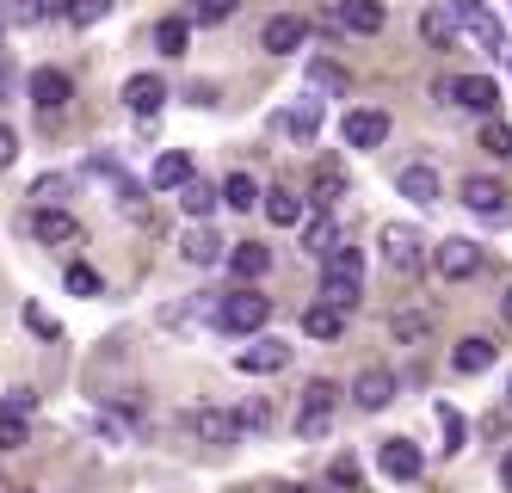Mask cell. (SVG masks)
Listing matches in <instances>:
<instances>
[{
    "mask_svg": "<svg viewBox=\"0 0 512 493\" xmlns=\"http://www.w3.org/2000/svg\"><path fill=\"white\" fill-rule=\"evenodd\" d=\"M358 296H364V253L340 241L334 253L321 259V302L346 315V309H358Z\"/></svg>",
    "mask_w": 512,
    "mask_h": 493,
    "instance_id": "cell-1",
    "label": "cell"
},
{
    "mask_svg": "<svg viewBox=\"0 0 512 493\" xmlns=\"http://www.w3.org/2000/svg\"><path fill=\"white\" fill-rule=\"evenodd\" d=\"M266 216L278 222V229H297V222H303V198H290V192H266Z\"/></svg>",
    "mask_w": 512,
    "mask_h": 493,
    "instance_id": "cell-34",
    "label": "cell"
},
{
    "mask_svg": "<svg viewBox=\"0 0 512 493\" xmlns=\"http://www.w3.org/2000/svg\"><path fill=\"white\" fill-rule=\"evenodd\" d=\"M340 136H346V148H383L389 142V111H346Z\"/></svg>",
    "mask_w": 512,
    "mask_h": 493,
    "instance_id": "cell-8",
    "label": "cell"
},
{
    "mask_svg": "<svg viewBox=\"0 0 512 493\" xmlns=\"http://www.w3.org/2000/svg\"><path fill=\"white\" fill-rule=\"evenodd\" d=\"M25 444V420H13V413H0V450H19Z\"/></svg>",
    "mask_w": 512,
    "mask_h": 493,
    "instance_id": "cell-42",
    "label": "cell"
},
{
    "mask_svg": "<svg viewBox=\"0 0 512 493\" xmlns=\"http://www.w3.org/2000/svg\"><path fill=\"white\" fill-rule=\"evenodd\" d=\"M179 253H186L192 265H216V259H223V241H216L210 229H192L186 241H179Z\"/></svg>",
    "mask_w": 512,
    "mask_h": 493,
    "instance_id": "cell-29",
    "label": "cell"
},
{
    "mask_svg": "<svg viewBox=\"0 0 512 493\" xmlns=\"http://www.w3.org/2000/svg\"><path fill=\"white\" fill-rule=\"evenodd\" d=\"M31 204H38V210H56L62 198H68V173H44L38 185H31V192H25Z\"/></svg>",
    "mask_w": 512,
    "mask_h": 493,
    "instance_id": "cell-33",
    "label": "cell"
},
{
    "mask_svg": "<svg viewBox=\"0 0 512 493\" xmlns=\"http://www.w3.org/2000/svg\"><path fill=\"white\" fill-rule=\"evenodd\" d=\"M377 463H383L389 481H414V475H420V450H414L408 438H383V444H377Z\"/></svg>",
    "mask_w": 512,
    "mask_h": 493,
    "instance_id": "cell-13",
    "label": "cell"
},
{
    "mask_svg": "<svg viewBox=\"0 0 512 493\" xmlns=\"http://www.w3.org/2000/svg\"><path fill=\"white\" fill-rule=\"evenodd\" d=\"M340 198H346V173L340 167H321L315 173V204L327 210V204H340Z\"/></svg>",
    "mask_w": 512,
    "mask_h": 493,
    "instance_id": "cell-35",
    "label": "cell"
},
{
    "mask_svg": "<svg viewBox=\"0 0 512 493\" xmlns=\"http://www.w3.org/2000/svg\"><path fill=\"white\" fill-rule=\"evenodd\" d=\"M426 315H395V339H426Z\"/></svg>",
    "mask_w": 512,
    "mask_h": 493,
    "instance_id": "cell-44",
    "label": "cell"
},
{
    "mask_svg": "<svg viewBox=\"0 0 512 493\" xmlns=\"http://www.w3.org/2000/svg\"><path fill=\"white\" fill-rule=\"evenodd\" d=\"M62 284L75 290V296H99V272H93V265H68V272H62Z\"/></svg>",
    "mask_w": 512,
    "mask_h": 493,
    "instance_id": "cell-36",
    "label": "cell"
},
{
    "mask_svg": "<svg viewBox=\"0 0 512 493\" xmlns=\"http://www.w3.org/2000/svg\"><path fill=\"white\" fill-rule=\"evenodd\" d=\"M31 7H38V19H68V7H75V0H31Z\"/></svg>",
    "mask_w": 512,
    "mask_h": 493,
    "instance_id": "cell-47",
    "label": "cell"
},
{
    "mask_svg": "<svg viewBox=\"0 0 512 493\" xmlns=\"http://www.w3.org/2000/svg\"><path fill=\"white\" fill-rule=\"evenodd\" d=\"M451 99H457V105H469V111H482V118H488V111L500 105V87L488 81V74H463V81H451Z\"/></svg>",
    "mask_w": 512,
    "mask_h": 493,
    "instance_id": "cell-17",
    "label": "cell"
},
{
    "mask_svg": "<svg viewBox=\"0 0 512 493\" xmlns=\"http://www.w3.org/2000/svg\"><path fill=\"white\" fill-rule=\"evenodd\" d=\"M229 265H235V278H247V284H253V278H266V272H272V247L241 241V247L229 253Z\"/></svg>",
    "mask_w": 512,
    "mask_h": 493,
    "instance_id": "cell-23",
    "label": "cell"
},
{
    "mask_svg": "<svg viewBox=\"0 0 512 493\" xmlns=\"http://www.w3.org/2000/svg\"><path fill=\"white\" fill-rule=\"evenodd\" d=\"M235 370H247V376H278V370H290V346H284V339H253V346L235 352Z\"/></svg>",
    "mask_w": 512,
    "mask_h": 493,
    "instance_id": "cell-7",
    "label": "cell"
},
{
    "mask_svg": "<svg viewBox=\"0 0 512 493\" xmlns=\"http://www.w3.org/2000/svg\"><path fill=\"white\" fill-rule=\"evenodd\" d=\"M432 413H438V432H445V450H451V457H457V450L469 444V426H463V413H457L451 401H438Z\"/></svg>",
    "mask_w": 512,
    "mask_h": 493,
    "instance_id": "cell-31",
    "label": "cell"
},
{
    "mask_svg": "<svg viewBox=\"0 0 512 493\" xmlns=\"http://www.w3.org/2000/svg\"><path fill=\"white\" fill-rule=\"evenodd\" d=\"M266 321H272V296H260V290H229L216 302V327L223 333H260Z\"/></svg>",
    "mask_w": 512,
    "mask_h": 493,
    "instance_id": "cell-3",
    "label": "cell"
},
{
    "mask_svg": "<svg viewBox=\"0 0 512 493\" xmlns=\"http://www.w3.org/2000/svg\"><path fill=\"white\" fill-rule=\"evenodd\" d=\"M13 161H19V136L0 124V167H13Z\"/></svg>",
    "mask_w": 512,
    "mask_h": 493,
    "instance_id": "cell-46",
    "label": "cell"
},
{
    "mask_svg": "<svg viewBox=\"0 0 512 493\" xmlns=\"http://www.w3.org/2000/svg\"><path fill=\"white\" fill-rule=\"evenodd\" d=\"M352 401H358L364 413H383V407L395 401V376H389V370H364L358 383H352Z\"/></svg>",
    "mask_w": 512,
    "mask_h": 493,
    "instance_id": "cell-16",
    "label": "cell"
},
{
    "mask_svg": "<svg viewBox=\"0 0 512 493\" xmlns=\"http://www.w3.org/2000/svg\"><path fill=\"white\" fill-rule=\"evenodd\" d=\"M186 44H192V25L186 19H161L155 25V50L161 56H186Z\"/></svg>",
    "mask_w": 512,
    "mask_h": 493,
    "instance_id": "cell-28",
    "label": "cell"
},
{
    "mask_svg": "<svg viewBox=\"0 0 512 493\" xmlns=\"http://www.w3.org/2000/svg\"><path fill=\"white\" fill-rule=\"evenodd\" d=\"M216 204H223V198H216V185H204V179H186V185H179V210H186V216H210Z\"/></svg>",
    "mask_w": 512,
    "mask_h": 493,
    "instance_id": "cell-26",
    "label": "cell"
},
{
    "mask_svg": "<svg viewBox=\"0 0 512 493\" xmlns=\"http://www.w3.org/2000/svg\"><path fill=\"white\" fill-rule=\"evenodd\" d=\"M0 413H13V420H25V413H38V395H31V389H13L7 401H0Z\"/></svg>",
    "mask_w": 512,
    "mask_h": 493,
    "instance_id": "cell-40",
    "label": "cell"
},
{
    "mask_svg": "<svg viewBox=\"0 0 512 493\" xmlns=\"http://www.w3.org/2000/svg\"><path fill=\"white\" fill-rule=\"evenodd\" d=\"M25 493H31V487H25Z\"/></svg>",
    "mask_w": 512,
    "mask_h": 493,
    "instance_id": "cell-54",
    "label": "cell"
},
{
    "mask_svg": "<svg viewBox=\"0 0 512 493\" xmlns=\"http://www.w3.org/2000/svg\"><path fill=\"white\" fill-rule=\"evenodd\" d=\"M482 148H488V155H500V161H506V155H512V130L488 118V124H482Z\"/></svg>",
    "mask_w": 512,
    "mask_h": 493,
    "instance_id": "cell-37",
    "label": "cell"
},
{
    "mask_svg": "<svg viewBox=\"0 0 512 493\" xmlns=\"http://www.w3.org/2000/svg\"><path fill=\"white\" fill-rule=\"evenodd\" d=\"M303 37H309V25H303L297 13H278V19H266L260 44H266L272 56H290V50H303Z\"/></svg>",
    "mask_w": 512,
    "mask_h": 493,
    "instance_id": "cell-14",
    "label": "cell"
},
{
    "mask_svg": "<svg viewBox=\"0 0 512 493\" xmlns=\"http://www.w3.org/2000/svg\"><path fill=\"white\" fill-rule=\"evenodd\" d=\"M303 333H309V339H340V333H346V315L327 309V302H315V309H303Z\"/></svg>",
    "mask_w": 512,
    "mask_h": 493,
    "instance_id": "cell-25",
    "label": "cell"
},
{
    "mask_svg": "<svg viewBox=\"0 0 512 493\" xmlns=\"http://www.w3.org/2000/svg\"><path fill=\"white\" fill-rule=\"evenodd\" d=\"M186 179H192V155H186V148H167V155L155 161V173H149L155 192H179Z\"/></svg>",
    "mask_w": 512,
    "mask_h": 493,
    "instance_id": "cell-19",
    "label": "cell"
},
{
    "mask_svg": "<svg viewBox=\"0 0 512 493\" xmlns=\"http://www.w3.org/2000/svg\"><path fill=\"white\" fill-rule=\"evenodd\" d=\"M432 265H438V278H445V284H463V278L482 272V247H475L469 235H451V241L432 247Z\"/></svg>",
    "mask_w": 512,
    "mask_h": 493,
    "instance_id": "cell-6",
    "label": "cell"
},
{
    "mask_svg": "<svg viewBox=\"0 0 512 493\" xmlns=\"http://www.w3.org/2000/svg\"><path fill=\"white\" fill-rule=\"evenodd\" d=\"M0 19H7V25H31L38 7H31V0H0Z\"/></svg>",
    "mask_w": 512,
    "mask_h": 493,
    "instance_id": "cell-41",
    "label": "cell"
},
{
    "mask_svg": "<svg viewBox=\"0 0 512 493\" xmlns=\"http://www.w3.org/2000/svg\"><path fill=\"white\" fill-rule=\"evenodd\" d=\"M25 327L38 333V339H56V333H62V327H56V315H50V309H38V302H25Z\"/></svg>",
    "mask_w": 512,
    "mask_h": 493,
    "instance_id": "cell-38",
    "label": "cell"
},
{
    "mask_svg": "<svg viewBox=\"0 0 512 493\" xmlns=\"http://www.w3.org/2000/svg\"><path fill=\"white\" fill-rule=\"evenodd\" d=\"M445 13H451V25L469 37L475 50H488V56H500V50H512L506 44V31H500V19L482 7V0H445Z\"/></svg>",
    "mask_w": 512,
    "mask_h": 493,
    "instance_id": "cell-2",
    "label": "cell"
},
{
    "mask_svg": "<svg viewBox=\"0 0 512 493\" xmlns=\"http://www.w3.org/2000/svg\"><path fill=\"white\" fill-rule=\"evenodd\" d=\"M377 241H383V265H389V272H401V278H414L420 265H426V235L408 229V222H389Z\"/></svg>",
    "mask_w": 512,
    "mask_h": 493,
    "instance_id": "cell-4",
    "label": "cell"
},
{
    "mask_svg": "<svg viewBox=\"0 0 512 493\" xmlns=\"http://www.w3.org/2000/svg\"><path fill=\"white\" fill-rule=\"evenodd\" d=\"M420 31H426V44H432V50H451V44H457V25H451L445 7H432V13L420 19Z\"/></svg>",
    "mask_w": 512,
    "mask_h": 493,
    "instance_id": "cell-32",
    "label": "cell"
},
{
    "mask_svg": "<svg viewBox=\"0 0 512 493\" xmlns=\"http://www.w3.org/2000/svg\"><path fill=\"white\" fill-rule=\"evenodd\" d=\"M186 426H192L204 444H241V420H235V413H223V407H198Z\"/></svg>",
    "mask_w": 512,
    "mask_h": 493,
    "instance_id": "cell-11",
    "label": "cell"
},
{
    "mask_svg": "<svg viewBox=\"0 0 512 493\" xmlns=\"http://www.w3.org/2000/svg\"><path fill=\"white\" fill-rule=\"evenodd\" d=\"M494 358H500V346H494L488 333H469V339H457V352H451V364H457L463 376H482Z\"/></svg>",
    "mask_w": 512,
    "mask_h": 493,
    "instance_id": "cell-15",
    "label": "cell"
},
{
    "mask_svg": "<svg viewBox=\"0 0 512 493\" xmlns=\"http://www.w3.org/2000/svg\"><path fill=\"white\" fill-rule=\"evenodd\" d=\"M506 321H512V290H506Z\"/></svg>",
    "mask_w": 512,
    "mask_h": 493,
    "instance_id": "cell-51",
    "label": "cell"
},
{
    "mask_svg": "<svg viewBox=\"0 0 512 493\" xmlns=\"http://www.w3.org/2000/svg\"><path fill=\"white\" fill-rule=\"evenodd\" d=\"M216 198H223L229 210H253V204H260V185H253V173H229Z\"/></svg>",
    "mask_w": 512,
    "mask_h": 493,
    "instance_id": "cell-27",
    "label": "cell"
},
{
    "mask_svg": "<svg viewBox=\"0 0 512 493\" xmlns=\"http://www.w3.org/2000/svg\"><path fill=\"white\" fill-rule=\"evenodd\" d=\"M124 105L136 111V118H155V111L167 105V81H161V74H130V81H124Z\"/></svg>",
    "mask_w": 512,
    "mask_h": 493,
    "instance_id": "cell-9",
    "label": "cell"
},
{
    "mask_svg": "<svg viewBox=\"0 0 512 493\" xmlns=\"http://www.w3.org/2000/svg\"><path fill=\"white\" fill-rule=\"evenodd\" d=\"M278 124H284V136H290V142H315V130H321V99H303V105H290Z\"/></svg>",
    "mask_w": 512,
    "mask_h": 493,
    "instance_id": "cell-21",
    "label": "cell"
},
{
    "mask_svg": "<svg viewBox=\"0 0 512 493\" xmlns=\"http://www.w3.org/2000/svg\"><path fill=\"white\" fill-rule=\"evenodd\" d=\"M383 0H340V25L346 31H358V37H377L383 31Z\"/></svg>",
    "mask_w": 512,
    "mask_h": 493,
    "instance_id": "cell-18",
    "label": "cell"
},
{
    "mask_svg": "<svg viewBox=\"0 0 512 493\" xmlns=\"http://www.w3.org/2000/svg\"><path fill=\"white\" fill-rule=\"evenodd\" d=\"M309 87L327 93V99H340V93H352V74L340 62H309Z\"/></svg>",
    "mask_w": 512,
    "mask_h": 493,
    "instance_id": "cell-24",
    "label": "cell"
},
{
    "mask_svg": "<svg viewBox=\"0 0 512 493\" xmlns=\"http://www.w3.org/2000/svg\"><path fill=\"white\" fill-rule=\"evenodd\" d=\"M506 395H512V389H506Z\"/></svg>",
    "mask_w": 512,
    "mask_h": 493,
    "instance_id": "cell-53",
    "label": "cell"
},
{
    "mask_svg": "<svg viewBox=\"0 0 512 493\" xmlns=\"http://www.w3.org/2000/svg\"><path fill=\"white\" fill-rule=\"evenodd\" d=\"M0 56H7V50H0Z\"/></svg>",
    "mask_w": 512,
    "mask_h": 493,
    "instance_id": "cell-52",
    "label": "cell"
},
{
    "mask_svg": "<svg viewBox=\"0 0 512 493\" xmlns=\"http://www.w3.org/2000/svg\"><path fill=\"white\" fill-rule=\"evenodd\" d=\"M327 475H334V487H358V463L352 457H334V469H327Z\"/></svg>",
    "mask_w": 512,
    "mask_h": 493,
    "instance_id": "cell-45",
    "label": "cell"
},
{
    "mask_svg": "<svg viewBox=\"0 0 512 493\" xmlns=\"http://www.w3.org/2000/svg\"><path fill=\"white\" fill-rule=\"evenodd\" d=\"M0 99H7V68H0Z\"/></svg>",
    "mask_w": 512,
    "mask_h": 493,
    "instance_id": "cell-50",
    "label": "cell"
},
{
    "mask_svg": "<svg viewBox=\"0 0 512 493\" xmlns=\"http://www.w3.org/2000/svg\"><path fill=\"white\" fill-rule=\"evenodd\" d=\"M334 407H340V389H334V383H309L303 401H297V438H327V426H334Z\"/></svg>",
    "mask_w": 512,
    "mask_h": 493,
    "instance_id": "cell-5",
    "label": "cell"
},
{
    "mask_svg": "<svg viewBox=\"0 0 512 493\" xmlns=\"http://www.w3.org/2000/svg\"><path fill=\"white\" fill-rule=\"evenodd\" d=\"M395 192L408 204H438V173L432 167H401L395 173Z\"/></svg>",
    "mask_w": 512,
    "mask_h": 493,
    "instance_id": "cell-20",
    "label": "cell"
},
{
    "mask_svg": "<svg viewBox=\"0 0 512 493\" xmlns=\"http://www.w3.org/2000/svg\"><path fill=\"white\" fill-rule=\"evenodd\" d=\"M278 493H309V487H297V481H284V487H278Z\"/></svg>",
    "mask_w": 512,
    "mask_h": 493,
    "instance_id": "cell-49",
    "label": "cell"
},
{
    "mask_svg": "<svg viewBox=\"0 0 512 493\" xmlns=\"http://www.w3.org/2000/svg\"><path fill=\"white\" fill-rule=\"evenodd\" d=\"M463 204L475 216H488V222H506V192H500V179H463Z\"/></svg>",
    "mask_w": 512,
    "mask_h": 493,
    "instance_id": "cell-12",
    "label": "cell"
},
{
    "mask_svg": "<svg viewBox=\"0 0 512 493\" xmlns=\"http://www.w3.org/2000/svg\"><path fill=\"white\" fill-rule=\"evenodd\" d=\"M303 247H309L315 259H327V253H334V247H340V229H334V216H315L309 229H303Z\"/></svg>",
    "mask_w": 512,
    "mask_h": 493,
    "instance_id": "cell-30",
    "label": "cell"
},
{
    "mask_svg": "<svg viewBox=\"0 0 512 493\" xmlns=\"http://www.w3.org/2000/svg\"><path fill=\"white\" fill-rule=\"evenodd\" d=\"M31 235H38V241H75L81 222L68 210H31Z\"/></svg>",
    "mask_w": 512,
    "mask_h": 493,
    "instance_id": "cell-22",
    "label": "cell"
},
{
    "mask_svg": "<svg viewBox=\"0 0 512 493\" xmlns=\"http://www.w3.org/2000/svg\"><path fill=\"white\" fill-rule=\"evenodd\" d=\"M105 13H112V0H75V7H68V19H75V25H99Z\"/></svg>",
    "mask_w": 512,
    "mask_h": 493,
    "instance_id": "cell-39",
    "label": "cell"
},
{
    "mask_svg": "<svg viewBox=\"0 0 512 493\" xmlns=\"http://www.w3.org/2000/svg\"><path fill=\"white\" fill-rule=\"evenodd\" d=\"M229 13H235V0H198V19L204 25H223Z\"/></svg>",
    "mask_w": 512,
    "mask_h": 493,
    "instance_id": "cell-43",
    "label": "cell"
},
{
    "mask_svg": "<svg viewBox=\"0 0 512 493\" xmlns=\"http://www.w3.org/2000/svg\"><path fill=\"white\" fill-rule=\"evenodd\" d=\"M500 481H506V487H512V450H506V463H500Z\"/></svg>",
    "mask_w": 512,
    "mask_h": 493,
    "instance_id": "cell-48",
    "label": "cell"
},
{
    "mask_svg": "<svg viewBox=\"0 0 512 493\" xmlns=\"http://www.w3.org/2000/svg\"><path fill=\"white\" fill-rule=\"evenodd\" d=\"M68 99H75V81H68L62 68H31V105H44V111H62Z\"/></svg>",
    "mask_w": 512,
    "mask_h": 493,
    "instance_id": "cell-10",
    "label": "cell"
}]
</instances>
